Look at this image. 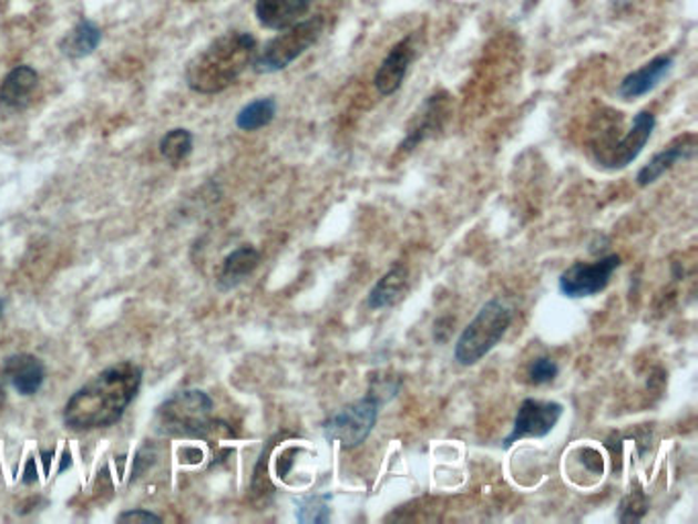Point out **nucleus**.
I'll list each match as a JSON object with an SVG mask.
<instances>
[{
  "instance_id": "nucleus-1",
  "label": "nucleus",
  "mask_w": 698,
  "mask_h": 524,
  "mask_svg": "<svg viewBox=\"0 0 698 524\" xmlns=\"http://www.w3.org/2000/svg\"><path fill=\"white\" fill-rule=\"evenodd\" d=\"M144 371L135 363H120L94 376L64 408V422L72 431L107 429L120 422L134 402Z\"/></svg>"
},
{
  "instance_id": "nucleus-15",
  "label": "nucleus",
  "mask_w": 698,
  "mask_h": 524,
  "mask_svg": "<svg viewBox=\"0 0 698 524\" xmlns=\"http://www.w3.org/2000/svg\"><path fill=\"white\" fill-rule=\"evenodd\" d=\"M446 115H449V94L439 93L429 96V101L418 113L417 120L410 125L408 135H406L400 148L412 150L418 146V142H422L424 137H429L430 134H434L437 130L443 127Z\"/></svg>"
},
{
  "instance_id": "nucleus-11",
  "label": "nucleus",
  "mask_w": 698,
  "mask_h": 524,
  "mask_svg": "<svg viewBox=\"0 0 698 524\" xmlns=\"http://www.w3.org/2000/svg\"><path fill=\"white\" fill-rule=\"evenodd\" d=\"M697 134L690 132V134L678 135L676 140H671L666 148L658 152V154L639 171L637 185H639V187L654 185L659 176L666 175L678 162L690 161V158L697 154Z\"/></svg>"
},
{
  "instance_id": "nucleus-21",
  "label": "nucleus",
  "mask_w": 698,
  "mask_h": 524,
  "mask_svg": "<svg viewBox=\"0 0 698 524\" xmlns=\"http://www.w3.org/2000/svg\"><path fill=\"white\" fill-rule=\"evenodd\" d=\"M193 152V135L188 130H173L161 140V154L171 164H181Z\"/></svg>"
},
{
  "instance_id": "nucleus-2",
  "label": "nucleus",
  "mask_w": 698,
  "mask_h": 524,
  "mask_svg": "<svg viewBox=\"0 0 698 524\" xmlns=\"http://www.w3.org/2000/svg\"><path fill=\"white\" fill-rule=\"evenodd\" d=\"M255 55L256 40L250 33H224L188 62V89L202 94L222 93L243 76Z\"/></svg>"
},
{
  "instance_id": "nucleus-20",
  "label": "nucleus",
  "mask_w": 698,
  "mask_h": 524,
  "mask_svg": "<svg viewBox=\"0 0 698 524\" xmlns=\"http://www.w3.org/2000/svg\"><path fill=\"white\" fill-rule=\"evenodd\" d=\"M275 113H277V103L275 99H256L253 103H248L246 107L238 113L236 117V125L243 130V132H256L265 125H269L275 120Z\"/></svg>"
},
{
  "instance_id": "nucleus-9",
  "label": "nucleus",
  "mask_w": 698,
  "mask_h": 524,
  "mask_svg": "<svg viewBox=\"0 0 698 524\" xmlns=\"http://www.w3.org/2000/svg\"><path fill=\"white\" fill-rule=\"evenodd\" d=\"M656 127V115L651 111H639L633 120V125L618 137L617 144L610 148L603 161L598 162L608 171H620L627 168L637 156L644 152L645 144L654 134Z\"/></svg>"
},
{
  "instance_id": "nucleus-12",
  "label": "nucleus",
  "mask_w": 698,
  "mask_h": 524,
  "mask_svg": "<svg viewBox=\"0 0 698 524\" xmlns=\"http://www.w3.org/2000/svg\"><path fill=\"white\" fill-rule=\"evenodd\" d=\"M674 68V60L671 55L661 54L656 55L654 60H649L645 66L635 70L632 74H627L620 86H618V96L623 101H633V99H639L644 94L654 91L658 86L659 82L664 81Z\"/></svg>"
},
{
  "instance_id": "nucleus-7",
  "label": "nucleus",
  "mask_w": 698,
  "mask_h": 524,
  "mask_svg": "<svg viewBox=\"0 0 698 524\" xmlns=\"http://www.w3.org/2000/svg\"><path fill=\"white\" fill-rule=\"evenodd\" d=\"M618 267H620L618 255H608L594 263H574L569 269L562 273L560 291L572 299L596 296L605 291Z\"/></svg>"
},
{
  "instance_id": "nucleus-10",
  "label": "nucleus",
  "mask_w": 698,
  "mask_h": 524,
  "mask_svg": "<svg viewBox=\"0 0 698 524\" xmlns=\"http://www.w3.org/2000/svg\"><path fill=\"white\" fill-rule=\"evenodd\" d=\"M414 41H417L414 35H408L406 40L398 41L377 70L376 89L383 96H390V94L400 91L403 79H406V74H408V70L412 66L418 54Z\"/></svg>"
},
{
  "instance_id": "nucleus-6",
  "label": "nucleus",
  "mask_w": 698,
  "mask_h": 524,
  "mask_svg": "<svg viewBox=\"0 0 698 524\" xmlns=\"http://www.w3.org/2000/svg\"><path fill=\"white\" fill-rule=\"evenodd\" d=\"M381 403L373 395H365L359 402L349 403L335 412L322 424L328 443H338L342 449H355L367 441L379 418Z\"/></svg>"
},
{
  "instance_id": "nucleus-25",
  "label": "nucleus",
  "mask_w": 698,
  "mask_h": 524,
  "mask_svg": "<svg viewBox=\"0 0 698 524\" xmlns=\"http://www.w3.org/2000/svg\"><path fill=\"white\" fill-rule=\"evenodd\" d=\"M120 523H150V521H154V523H161L162 518L158 514H154V512L150 511H130L123 512L120 514V518H117Z\"/></svg>"
},
{
  "instance_id": "nucleus-13",
  "label": "nucleus",
  "mask_w": 698,
  "mask_h": 524,
  "mask_svg": "<svg viewBox=\"0 0 698 524\" xmlns=\"http://www.w3.org/2000/svg\"><path fill=\"white\" fill-rule=\"evenodd\" d=\"M2 377L13 386L21 395H35L43 386L45 369L38 357L21 352L11 355L2 364Z\"/></svg>"
},
{
  "instance_id": "nucleus-22",
  "label": "nucleus",
  "mask_w": 698,
  "mask_h": 524,
  "mask_svg": "<svg viewBox=\"0 0 698 524\" xmlns=\"http://www.w3.org/2000/svg\"><path fill=\"white\" fill-rule=\"evenodd\" d=\"M297 521L304 524L330 523V506L326 496H306L297 500Z\"/></svg>"
},
{
  "instance_id": "nucleus-19",
  "label": "nucleus",
  "mask_w": 698,
  "mask_h": 524,
  "mask_svg": "<svg viewBox=\"0 0 698 524\" xmlns=\"http://www.w3.org/2000/svg\"><path fill=\"white\" fill-rule=\"evenodd\" d=\"M101 43V29L94 25L93 21L82 19L76 28L66 33L60 41V52L68 58H84V55L93 54L94 50Z\"/></svg>"
},
{
  "instance_id": "nucleus-4",
  "label": "nucleus",
  "mask_w": 698,
  "mask_h": 524,
  "mask_svg": "<svg viewBox=\"0 0 698 524\" xmlns=\"http://www.w3.org/2000/svg\"><path fill=\"white\" fill-rule=\"evenodd\" d=\"M277 38L265 45L253 60V68L258 74L281 72L289 64H294L299 55L306 54L311 45H316L322 38L324 19L320 14L308 21H297L291 28L281 29Z\"/></svg>"
},
{
  "instance_id": "nucleus-18",
  "label": "nucleus",
  "mask_w": 698,
  "mask_h": 524,
  "mask_svg": "<svg viewBox=\"0 0 698 524\" xmlns=\"http://www.w3.org/2000/svg\"><path fill=\"white\" fill-rule=\"evenodd\" d=\"M258 263H260V253L256 250L255 246L246 244V246L236 248L224 260V267H222V273H219L222 287L229 289V287L244 281V277H248L258 267Z\"/></svg>"
},
{
  "instance_id": "nucleus-27",
  "label": "nucleus",
  "mask_w": 698,
  "mask_h": 524,
  "mask_svg": "<svg viewBox=\"0 0 698 524\" xmlns=\"http://www.w3.org/2000/svg\"><path fill=\"white\" fill-rule=\"evenodd\" d=\"M2 309H4V304L0 301V318H2Z\"/></svg>"
},
{
  "instance_id": "nucleus-5",
  "label": "nucleus",
  "mask_w": 698,
  "mask_h": 524,
  "mask_svg": "<svg viewBox=\"0 0 698 524\" xmlns=\"http://www.w3.org/2000/svg\"><path fill=\"white\" fill-rule=\"evenodd\" d=\"M214 402L207 393L191 390L176 393L164 403L158 412L164 431L185 436H207L214 431L215 422L212 420Z\"/></svg>"
},
{
  "instance_id": "nucleus-16",
  "label": "nucleus",
  "mask_w": 698,
  "mask_h": 524,
  "mask_svg": "<svg viewBox=\"0 0 698 524\" xmlns=\"http://www.w3.org/2000/svg\"><path fill=\"white\" fill-rule=\"evenodd\" d=\"M38 82H40V76L33 68H13L0 86V103L9 109L28 107Z\"/></svg>"
},
{
  "instance_id": "nucleus-24",
  "label": "nucleus",
  "mask_w": 698,
  "mask_h": 524,
  "mask_svg": "<svg viewBox=\"0 0 698 524\" xmlns=\"http://www.w3.org/2000/svg\"><path fill=\"white\" fill-rule=\"evenodd\" d=\"M645 508H647V504H645L644 494H635V496L632 494V496H627L623 500L618 514H620V512L632 511V514H627L625 523H637V521H641V518H639V514L635 511H639L641 514H645Z\"/></svg>"
},
{
  "instance_id": "nucleus-3",
  "label": "nucleus",
  "mask_w": 698,
  "mask_h": 524,
  "mask_svg": "<svg viewBox=\"0 0 698 524\" xmlns=\"http://www.w3.org/2000/svg\"><path fill=\"white\" fill-rule=\"evenodd\" d=\"M512 311L500 299L487 301L456 338L455 361L463 367L480 363L511 328Z\"/></svg>"
},
{
  "instance_id": "nucleus-23",
  "label": "nucleus",
  "mask_w": 698,
  "mask_h": 524,
  "mask_svg": "<svg viewBox=\"0 0 698 524\" xmlns=\"http://www.w3.org/2000/svg\"><path fill=\"white\" fill-rule=\"evenodd\" d=\"M557 376H560V367L550 357H541V359L533 361L531 367H528V379L535 386L551 383Z\"/></svg>"
},
{
  "instance_id": "nucleus-8",
  "label": "nucleus",
  "mask_w": 698,
  "mask_h": 524,
  "mask_svg": "<svg viewBox=\"0 0 698 524\" xmlns=\"http://www.w3.org/2000/svg\"><path fill=\"white\" fill-rule=\"evenodd\" d=\"M564 417V405L560 402H538V400H524L514 418L512 432L506 436V446L523 439H543L547 436Z\"/></svg>"
},
{
  "instance_id": "nucleus-26",
  "label": "nucleus",
  "mask_w": 698,
  "mask_h": 524,
  "mask_svg": "<svg viewBox=\"0 0 698 524\" xmlns=\"http://www.w3.org/2000/svg\"><path fill=\"white\" fill-rule=\"evenodd\" d=\"M2 405H4V388L0 386V410H2Z\"/></svg>"
},
{
  "instance_id": "nucleus-17",
  "label": "nucleus",
  "mask_w": 698,
  "mask_h": 524,
  "mask_svg": "<svg viewBox=\"0 0 698 524\" xmlns=\"http://www.w3.org/2000/svg\"><path fill=\"white\" fill-rule=\"evenodd\" d=\"M408 291V269L393 265L369 291V308L383 309L396 306Z\"/></svg>"
},
{
  "instance_id": "nucleus-14",
  "label": "nucleus",
  "mask_w": 698,
  "mask_h": 524,
  "mask_svg": "<svg viewBox=\"0 0 698 524\" xmlns=\"http://www.w3.org/2000/svg\"><path fill=\"white\" fill-rule=\"evenodd\" d=\"M311 7V0H256L255 13L263 28L281 29L296 25Z\"/></svg>"
}]
</instances>
